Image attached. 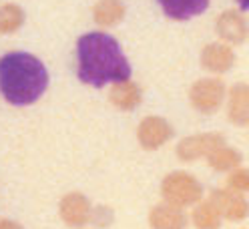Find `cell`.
<instances>
[{"instance_id": "6da1fadb", "label": "cell", "mask_w": 249, "mask_h": 229, "mask_svg": "<svg viewBox=\"0 0 249 229\" xmlns=\"http://www.w3.org/2000/svg\"><path fill=\"white\" fill-rule=\"evenodd\" d=\"M76 74L90 87H105L127 81L131 65L111 35L87 33L76 40Z\"/></svg>"}, {"instance_id": "d6986e66", "label": "cell", "mask_w": 249, "mask_h": 229, "mask_svg": "<svg viewBox=\"0 0 249 229\" xmlns=\"http://www.w3.org/2000/svg\"><path fill=\"white\" fill-rule=\"evenodd\" d=\"M237 4L241 6V10H249V0H237Z\"/></svg>"}, {"instance_id": "3957f363", "label": "cell", "mask_w": 249, "mask_h": 229, "mask_svg": "<svg viewBox=\"0 0 249 229\" xmlns=\"http://www.w3.org/2000/svg\"><path fill=\"white\" fill-rule=\"evenodd\" d=\"M165 197L171 201V203H177V205H189L193 201L199 199L201 195V187L195 183V179L187 177L183 173L179 175H173L165 181Z\"/></svg>"}, {"instance_id": "4fadbf2b", "label": "cell", "mask_w": 249, "mask_h": 229, "mask_svg": "<svg viewBox=\"0 0 249 229\" xmlns=\"http://www.w3.org/2000/svg\"><path fill=\"white\" fill-rule=\"evenodd\" d=\"M139 97H141V93H139V88L133 85V83H127L123 81L119 85H115V88L111 90V99L115 105L123 106V109H129V106H135L139 103Z\"/></svg>"}, {"instance_id": "ba28073f", "label": "cell", "mask_w": 249, "mask_h": 229, "mask_svg": "<svg viewBox=\"0 0 249 229\" xmlns=\"http://www.w3.org/2000/svg\"><path fill=\"white\" fill-rule=\"evenodd\" d=\"M171 135V129L167 127L165 121L161 119H149L141 125L139 137H141V143L147 147H157L161 143H165Z\"/></svg>"}, {"instance_id": "5b68a950", "label": "cell", "mask_w": 249, "mask_h": 229, "mask_svg": "<svg viewBox=\"0 0 249 229\" xmlns=\"http://www.w3.org/2000/svg\"><path fill=\"white\" fill-rule=\"evenodd\" d=\"M217 33L227 42H243L249 35V24L237 10H227L217 18Z\"/></svg>"}, {"instance_id": "8fae6325", "label": "cell", "mask_w": 249, "mask_h": 229, "mask_svg": "<svg viewBox=\"0 0 249 229\" xmlns=\"http://www.w3.org/2000/svg\"><path fill=\"white\" fill-rule=\"evenodd\" d=\"M151 223L155 229H183L185 217L173 207H157L151 215Z\"/></svg>"}, {"instance_id": "e0dca14e", "label": "cell", "mask_w": 249, "mask_h": 229, "mask_svg": "<svg viewBox=\"0 0 249 229\" xmlns=\"http://www.w3.org/2000/svg\"><path fill=\"white\" fill-rule=\"evenodd\" d=\"M211 161L217 169H229V167H233L239 161V157H237V153H233L231 149H219L211 157Z\"/></svg>"}, {"instance_id": "30bf717a", "label": "cell", "mask_w": 249, "mask_h": 229, "mask_svg": "<svg viewBox=\"0 0 249 229\" xmlns=\"http://www.w3.org/2000/svg\"><path fill=\"white\" fill-rule=\"evenodd\" d=\"M124 17V6L121 0H101L95 6V20L103 26H113Z\"/></svg>"}, {"instance_id": "9c48e42d", "label": "cell", "mask_w": 249, "mask_h": 229, "mask_svg": "<svg viewBox=\"0 0 249 229\" xmlns=\"http://www.w3.org/2000/svg\"><path fill=\"white\" fill-rule=\"evenodd\" d=\"M213 205L217 207L219 213H223V215L231 219H239L247 215V203L239 195H233V193H215Z\"/></svg>"}, {"instance_id": "9a60e30c", "label": "cell", "mask_w": 249, "mask_h": 229, "mask_svg": "<svg viewBox=\"0 0 249 229\" xmlns=\"http://www.w3.org/2000/svg\"><path fill=\"white\" fill-rule=\"evenodd\" d=\"M249 106V88L245 85H237L231 90V113L235 121H245Z\"/></svg>"}, {"instance_id": "7c38bea8", "label": "cell", "mask_w": 249, "mask_h": 229, "mask_svg": "<svg viewBox=\"0 0 249 229\" xmlns=\"http://www.w3.org/2000/svg\"><path fill=\"white\" fill-rule=\"evenodd\" d=\"M87 213H89L87 201L83 199V197H79V195H71L69 199L62 203V217H65L71 225H81V223H85Z\"/></svg>"}, {"instance_id": "ac0fdd59", "label": "cell", "mask_w": 249, "mask_h": 229, "mask_svg": "<svg viewBox=\"0 0 249 229\" xmlns=\"http://www.w3.org/2000/svg\"><path fill=\"white\" fill-rule=\"evenodd\" d=\"M247 179H249V173H247V171L237 173V175L231 177V185H233V187H239V189H249Z\"/></svg>"}, {"instance_id": "277c9868", "label": "cell", "mask_w": 249, "mask_h": 229, "mask_svg": "<svg viewBox=\"0 0 249 229\" xmlns=\"http://www.w3.org/2000/svg\"><path fill=\"white\" fill-rule=\"evenodd\" d=\"M223 93H225V88L219 81H215V79L199 81L191 90V101L201 111H213L215 106H219Z\"/></svg>"}, {"instance_id": "8992f818", "label": "cell", "mask_w": 249, "mask_h": 229, "mask_svg": "<svg viewBox=\"0 0 249 229\" xmlns=\"http://www.w3.org/2000/svg\"><path fill=\"white\" fill-rule=\"evenodd\" d=\"M163 12L173 20H189L203 14L209 6V0H157Z\"/></svg>"}, {"instance_id": "7a4b0ae2", "label": "cell", "mask_w": 249, "mask_h": 229, "mask_svg": "<svg viewBox=\"0 0 249 229\" xmlns=\"http://www.w3.org/2000/svg\"><path fill=\"white\" fill-rule=\"evenodd\" d=\"M49 87V72L40 60L28 53H8L0 58V93L17 106L30 105Z\"/></svg>"}, {"instance_id": "5bb4252c", "label": "cell", "mask_w": 249, "mask_h": 229, "mask_svg": "<svg viewBox=\"0 0 249 229\" xmlns=\"http://www.w3.org/2000/svg\"><path fill=\"white\" fill-rule=\"evenodd\" d=\"M24 22V12L17 4H4L0 8V33H14Z\"/></svg>"}, {"instance_id": "2e32d148", "label": "cell", "mask_w": 249, "mask_h": 229, "mask_svg": "<svg viewBox=\"0 0 249 229\" xmlns=\"http://www.w3.org/2000/svg\"><path fill=\"white\" fill-rule=\"evenodd\" d=\"M195 223L199 229H217V225H219V211H217L213 203L201 205L195 211Z\"/></svg>"}, {"instance_id": "52a82bcc", "label": "cell", "mask_w": 249, "mask_h": 229, "mask_svg": "<svg viewBox=\"0 0 249 229\" xmlns=\"http://www.w3.org/2000/svg\"><path fill=\"white\" fill-rule=\"evenodd\" d=\"M233 51L223 42H213L209 47L203 49V54H201V63L207 70L213 72H223L233 65Z\"/></svg>"}, {"instance_id": "ffe728a7", "label": "cell", "mask_w": 249, "mask_h": 229, "mask_svg": "<svg viewBox=\"0 0 249 229\" xmlns=\"http://www.w3.org/2000/svg\"><path fill=\"white\" fill-rule=\"evenodd\" d=\"M2 229H18V227H17V225H12V223H4Z\"/></svg>"}]
</instances>
